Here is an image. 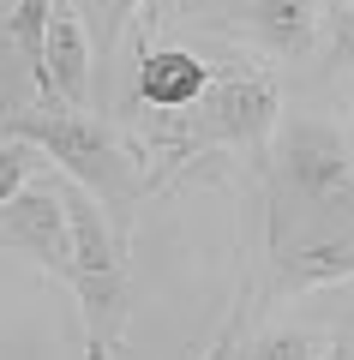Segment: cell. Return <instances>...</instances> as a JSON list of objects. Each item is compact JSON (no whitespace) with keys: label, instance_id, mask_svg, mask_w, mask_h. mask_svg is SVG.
I'll use <instances>...</instances> for the list:
<instances>
[{"label":"cell","instance_id":"6da1fadb","mask_svg":"<svg viewBox=\"0 0 354 360\" xmlns=\"http://www.w3.org/2000/svg\"><path fill=\"white\" fill-rule=\"evenodd\" d=\"M289 90L253 66L246 54H228L222 66H210V84L192 108L168 120H144V180L175 186L192 174H228V162H241L253 180H265V156H270V132L282 120Z\"/></svg>","mask_w":354,"mask_h":360},{"label":"cell","instance_id":"7a4b0ae2","mask_svg":"<svg viewBox=\"0 0 354 360\" xmlns=\"http://www.w3.org/2000/svg\"><path fill=\"white\" fill-rule=\"evenodd\" d=\"M0 139H25L37 156H49L54 174L72 180L78 193H90V205L108 217V229L120 234V240H132L139 198L151 193L139 139L114 132L96 108H66V103H54V96L6 103L0 108Z\"/></svg>","mask_w":354,"mask_h":360},{"label":"cell","instance_id":"3957f363","mask_svg":"<svg viewBox=\"0 0 354 360\" xmlns=\"http://www.w3.org/2000/svg\"><path fill=\"white\" fill-rule=\"evenodd\" d=\"M265 234L294 229L306 217L342 210L354 198V132L342 115L301 103L289 90L282 120L270 132V156H265Z\"/></svg>","mask_w":354,"mask_h":360},{"label":"cell","instance_id":"277c9868","mask_svg":"<svg viewBox=\"0 0 354 360\" xmlns=\"http://www.w3.org/2000/svg\"><path fill=\"white\" fill-rule=\"evenodd\" d=\"M61 205H66V288L78 300V324H84V360H114L132 330V240L108 229V217L72 180H61Z\"/></svg>","mask_w":354,"mask_h":360},{"label":"cell","instance_id":"5b68a950","mask_svg":"<svg viewBox=\"0 0 354 360\" xmlns=\"http://www.w3.org/2000/svg\"><path fill=\"white\" fill-rule=\"evenodd\" d=\"M187 13L282 90L324 66V0H187Z\"/></svg>","mask_w":354,"mask_h":360},{"label":"cell","instance_id":"8992f818","mask_svg":"<svg viewBox=\"0 0 354 360\" xmlns=\"http://www.w3.org/2000/svg\"><path fill=\"white\" fill-rule=\"evenodd\" d=\"M342 283H354V217L324 210V217L265 234V270H253V307L306 300Z\"/></svg>","mask_w":354,"mask_h":360},{"label":"cell","instance_id":"52a82bcc","mask_svg":"<svg viewBox=\"0 0 354 360\" xmlns=\"http://www.w3.org/2000/svg\"><path fill=\"white\" fill-rule=\"evenodd\" d=\"M0 246L66 283V205H61V174L54 168H42L18 198L0 205Z\"/></svg>","mask_w":354,"mask_h":360},{"label":"cell","instance_id":"ba28073f","mask_svg":"<svg viewBox=\"0 0 354 360\" xmlns=\"http://www.w3.org/2000/svg\"><path fill=\"white\" fill-rule=\"evenodd\" d=\"M151 13V6H144ZM210 84V60L175 42H144V18H139V72H132V103L144 108V120H168L180 108H192Z\"/></svg>","mask_w":354,"mask_h":360},{"label":"cell","instance_id":"9c48e42d","mask_svg":"<svg viewBox=\"0 0 354 360\" xmlns=\"http://www.w3.org/2000/svg\"><path fill=\"white\" fill-rule=\"evenodd\" d=\"M42 78H49V96L66 108H96L102 84L96 66H90V37L84 18H78L72 0H49V25H42Z\"/></svg>","mask_w":354,"mask_h":360},{"label":"cell","instance_id":"30bf717a","mask_svg":"<svg viewBox=\"0 0 354 360\" xmlns=\"http://www.w3.org/2000/svg\"><path fill=\"white\" fill-rule=\"evenodd\" d=\"M330 330L324 324H258L241 336L234 360H324Z\"/></svg>","mask_w":354,"mask_h":360},{"label":"cell","instance_id":"8fae6325","mask_svg":"<svg viewBox=\"0 0 354 360\" xmlns=\"http://www.w3.org/2000/svg\"><path fill=\"white\" fill-rule=\"evenodd\" d=\"M144 6H151V0H84V6H78L84 37H90V66H96V84H102V66H108L114 49H120V30H127Z\"/></svg>","mask_w":354,"mask_h":360},{"label":"cell","instance_id":"7c38bea8","mask_svg":"<svg viewBox=\"0 0 354 360\" xmlns=\"http://www.w3.org/2000/svg\"><path fill=\"white\" fill-rule=\"evenodd\" d=\"M253 319H258V307H253V276H246L241 295H234V307H228V319H222V330L210 336V348H204L198 360H234L241 354V336L253 330Z\"/></svg>","mask_w":354,"mask_h":360},{"label":"cell","instance_id":"4fadbf2b","mask_svg":"<svg viewBox=\"0 0 354 360\" xmlns=\"http://www.w3.org/2000/svg\"><path fill=\"white\" fill-rule=\"evenodd\" d=\"M42 168H49V162H42L25 139H0V205H6V198H18L30 180L42 174Z\"/></svg>","mask_w":354,"mask_h":360},{"label":"cell","instance_id":"5bb4252c","mask_svg":"<svg viewBox=\"0 0 354 360\" xmlns=\"http://www.w3.org/2000/svg\"><path fill=\"white\" fill-rule=\"evenodd\" d=\"M324 360H354V324L330 330V348H324Z\"/></svg>","mask_w":354,"mask_h":360},{"label":"cell","instance_id":"9a60e30c","mask_svg":"<svg viewBox=\"0 0 354 360\" xmlns=\"http://www.w3.org/2000/svg\"><path fill=\"white\" fill-rule=\"evenodd\" d=\"M342 108H348V132H354V84L342 90Z\"/></svg>","mask_w":354,"mask_h":360},{"label":"cell","instance_id":"2e32d148","mask_svg":"<svg viewBox=\"0 0 354 360\" xmlns=\"http://www.w3.org/2000/svg\"><path fill=\"white\" fill-rule=\"evenodd\" d=\"M342 210H348V217H354V198H348V205H342Z\"/></svg>","mask_w":354,"mask_h":360},{"label":"cell","instance_id":"e0dca14e","mask_svg":"<svg viewBox=\"0 0 354 360\" xmlns=\"http://www.w3.org/2000/svg\"><path fill=\"white\" fill-rule=\"evenodd\" d=\"M342 6H354V0H342Z\"/></svg>","mask_w":354,"mask_h":360}]
</instances>
